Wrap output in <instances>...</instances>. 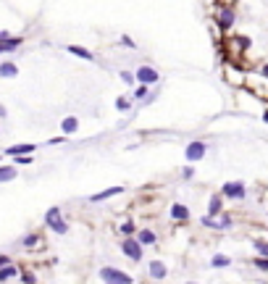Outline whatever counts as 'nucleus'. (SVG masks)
Wrapping results in <instances>:
<instances>
[{
	"instance_id": "obj_1",
	"label": "nucleus",
	"mask_w": 268,
	"mask_h": 284,
	"mask_svg": "<svg viewBox=\"0 0 268 284\" xmlns=\"http://www.w3.org/2000/svg\"><path fill=\"white\" fill-rule=\"evenodd\" d=\"M45 224L50 226L55 234H66V232H69V224L61 218V208H58V205H53V208H47V213H45Z\"/></svg>"
},
{
	"instance_id": "obj_2",
	"label": "nucleus",
	"mask_w": 268,
	"mask_h": 284,
	"mask_svg": "<svg viewBox=\"0 0 268 284\" xmlns=\"http://www.w3.org/2000/svg\"><path fill=\"white\" fill-rule=\"evenodd\" d=\"M205 153H208V145H205L202 139H195V142H189L187 150H184V158H187V163H197L205 158Z\"/></svg>"
},
{
	"instance_id": "obj_3",
	"label": "nucleus",
	"mask_w": 268,
	"mask_h": 284,
	"mask_svg": "<svg viewBox=\"0 0 268 284\" xmlns=\"http://www.w3.org/2000/svg\"><path fill=\"white\" fill-rule=\"evenodd\" d=\"M100 279L105 281V284H132V276L129 274H124V271H118V268H100Z\"/></svg>"
},
{
	"instance_id": "obj_4",
	"label": "nucleus",
	"mask_w": 268,
	"mask_h": 284,
	"mask_svg": "<svg viewBox=\"0 0 268 284\" xmlns=\"http://www.w3.org/2000/svg\"><path fill=\"white\" fill-rule=\"evenodd\" d=\"M221 195L229 197V200H245L247 197V187L242 182H226L221 187Z\"/></svg>"
},
{
	"instance_id": "obj_5",
	"label": "nucleus",
	"mask_w": 268,
	"mask_h": 284,
	"mask_svg": "<svg viewBox=\"0 0 268 284\" xmlns=\"http://www.w3.org/2000/svg\"><path fill=\"white\" fill-rule=\"evenodd\" d=\"M134 76H137V82H139V84H147V87L155 84L158 79H161V74H158L153 66H139V69L134 71Z\"/></svg>"
},
{
	"instance_id": "obj_6",
	"label": "nucleus",
	"mask_w": 268,
	"mask_h": 284,
	"mask_svg": "<svg viewBox=\"0 0 268 284\" xmlns=\"http://www.w3.org/2000/svg\"><path fill=\"white\" fill-rule=\"evenodd\" d=\"M121 250H124V255H126V258L142 261V245H139L137 240H129V237H126V240L121 242Z\"/></svg>"
},
{
	"instance_id": "obj_7",
	"label": "nucleus",
	"mask_w": 268,
	"mask_h": 284,
	"mask_svg": "<svg viewBox=\"0 0 268 284\" xmlns=\"http://www.w3.org/2000/svg\"><path fill=\"white\" fill-rule=\"evenodd\" d=\"M202 226H211V229H231V216H221L218 221L213 216H202Z\"/></svg>"
},
{
	"instance_id": "obj_8",
	"label": "nucleus",
	"mask_w": 268,
	"mask_h": 284,
	"mask_svg": "<svg viewBox=\"0 0 268 284\" xmlns=\"http://www.w3.org/2000/svg\"><path fill=\"white\" fill-rule=\"evenodd\" d=\"M124 184H116V187H108V189H103V192H95V195H90V203H103V200H108V197H113V195H121L124 192Z\"/></svg>"
},
{
	"instance_id": "obj_9",
	"label": "nucleus",
	"mask_w": 268,
	"mask_h": 284,
	"mask_svg": "<svg viewBox=\"0 0 268 284\" xmlns=\"http://www.w3.org/2000/svg\"><path fill=\"white\" fill-rule=\"evenodd\" d=\"M35 150H37V145H32V142H21V145H11L6 150V155H11V158H16V155H32Z\"/></svg>"
},
{
	"instance_id": "obj_10",
	"label": "nucleus",
	"mask_w": 268,
	"mask_h": 284,
	"mask_svg": "<svg viewBox=\"0 0 268 284\" xmlns=\"http://www.w3.org/2000/svg\"><path fill=\"white\" fill-rule=\"evenodd\" d=\"M0 76H3V79H16V76H19V66L11 63V61H3V63H0Z\"/></svg>"
},
{
	"instance_id": "obj_11",
	"label": "nucleus",
	"mask_w": 268,
	"mask_h": 284,
	"mask_svg": "<svg viewBox=\"0 0 268 284\" xmlns=\"http://www.w3.org/2000/svg\"><path fill=\"white\" fill-rule=\"evenodd\" d=\"M61 129H63V134H76L79 132V119L76 116H66L61 121Z\"/></svg>"
},
{
	"instance_id": "obj_12",
	"label": "nucleus",
	"mask_w": 268,
	"mask_h": 284,
	"mask_svg": "<svg viewBox=\"0 0 268 284\" xmlns=\"http://www.w3.org/2000/svg\"><path fill=\"white\" fill-rule=\"evenodd\" d=\"M21 42H24V37H8L0 42V53H13L16 47H21Z\"/></svg>"
},
{
	"instance_id": "obj_13",
	"label": "nucleus",
	"mask_w": 268,
	"mask_h": 284,
	"mask_svg": "<svg viewBox=\"0 0 268 284\" xmlns=\"http://www.w3.org/2000/svg\"><path fill=\"white\" fill-rule=\"evenodd\" d=\"M171 218H176V221H187L189 218V208L182 203H173L171 205Z\"/></svg>"
},
{
	"instance_id": "obj_14",
	"label": "nucleus",
	"mask_w": 268,
	"mask_h": 284,
	"mask_svg": "<svg viewBox=\"0 0 268 284\" xmlns=\"http://www.w3.org/2000/svg\"><path fill=\"white\" fill-rule=\"evenodd\" d=\"M66 50H69L71 55H79V58H84V61H95L92 50H87V47H79V45H69Z\"/></svg>"
},
{
	"instance_id": "obj_15",
	"label": "nucleus",
	"mask_w": 268,
	"mask_h": 284,
	"mask_svg": "<svg viewBox=\"0 0 268 284\" xmlns=\"http://www.w3.org/2000/svg\"><path fill=\"white\" fill-rule=\"evenodd\" d=\"M166 274H168V268H166L161 261H153V263H150V276H153V279H163Z\"/></svg>"
},
{
	"instance_id": "obj_16",
	"label": "nucleus",
	"mask_w": 268,
	"mask_h": 284,
	"mask_svg": "<svg viewBox=\"0 0 268 284\" xmlns=\"http://www.w3.org/2000/svg\"><path fill=\"white\" fill-rule=\"evenodd\" d=\"M16 179V166H0V184Z\"/></svg>"
},
{
	"instance_id": "obj_17",
	"label": "nucleus",
	"mask_w": 268,
	"mask_h": 284,
	"mask_svg": "<svg viewBox=\"0 0 268 284\" xmlns=\"http://www.w3.org/2000/svg\"><path fill=\"white\" fill-rule=\"evenodd\" d=\"M16 274H19V268H16L13 263H8V266L0 268V281H8V279H13Z\"/></svg>"
},
{
	"instance_id": "obj_18",
	"label": "nucleus",
	"mask_w": 268,
	"mask_h": 284,
	"mask_svg": "<svg viewBox=\"0 0 268 284\" xmlns=\"http://www.w3.org/2000/svg\"><path fill=\"white\" fill-rule=\"evenodd\" d=\"M137 242H139V245H153V242H155V232L142 229V232L137 234Z\"/></svg>"
},
{
	"instance_id": "obj_19",
	"label": "nucleus",
	"mask_w": 268,
	"mask_h": 284,
	"mask_svg": "<svg viewBox=\"0 0 268 284\" xmlns=\"http://www.w3.org/2000/svg\"><path fill=\"white\" fill-rule=\"evenodd\" d=\"M218 213H221V195H213L208 205V216H218Z\"/></svg>"
},
{
	"instance_id": "obj_20",
	"label": "nucleus",
	"mask_w": 268,
	"mask_h": 284,
	"mask_svg": "<svg viewBox=\"0 0 268 284\" xmlns=\"http://www.w3.org/2000/svg\"><path fill=\"white\" fill-rule=\"evenodd\" d=\"M229 263H231L229 255H213V261H211L213 268H224V266H229Z\"/></svg>"
},
{
	"instance_id": "obj_21",
	"label": "nucleus",
	"mask_w": 268,
	"mask_h": 284,
	"mask_svg": "<svg viewBox=\"0 0 268 284\" xmlns=\"http://www.w3.org/2000/svg\"><path fill=\"white\" fill-rule=\"evenodd\" d=\"M147 95H150V92H147V84H139V87L134 90V100H142V103H145Z\"/></svg>"
},
{
	"instance_id": "obj_22",
	"label": "nucleus",
	"mask_w": 268,
	"mask_h": 284,
	"mask_svg": "<svg viewBox=\"0 0 268 284\" xmlns=\"http://www.w3.org/2000/svg\"><path fill=\"white\" fill-rule=\"evenodd\" d=\"M21 245H24V247H35V245H40V234H26L24 240H21Z\"/></svg>"
},
{
	"instance_id": "obj_23",
	"label": "nucleus",
	"mask_w": 268,
	"mask_h": 284,
	"mask_svg": "<svg viewBox=\"0 0 268 284\" xmlns=\"http://www.w3.org/2000/svg\"><path fill=\"white\" fill-rule=\"evenodd\" d=\"M221 24H224L226 29H229V26L234 24V13H231L229 8H226V11H221Z\"/></svg>"
},
{
	"instance_id": "obj_24",
	"label": "nucleus",
	"mask_w": 268,
	"mask_h": 284,
	"mask_svg": "<svg viewBox=\"0 0 268 284\" xmlns=\"http://www.w3.org/2000/svg\"><path fill=\"white\" fill-rule=\"evenodd\" d=\"M129 108H132V100H129V98H118V100H116V110H121V113H126Z\"/></svg>"
},
{
	"instance_id": "obj_25",
	"label": "nucleus",
	"mask_w": 268,
	"mask_h": 284,
	"mask_svg": "<svg viewBox=\"0 0 268 284\" xmlns=\"http://www.w3.org/2000/svg\"><path fill=\"white\" fill-rule=\"evenodd\" d=\"M13 163L16 166H29V163H35V158H32V155H16Z\"/></svg>"
},
{
	"instance_id": "obj_26",
	"label": "nucleus",
	"mask_w": 268,
	"mask_h": 284,
	"mask_svg": "<svg viewBox=\"0 0 268 284\" xmlns=\"http://www.w3.org/2000/svg\"><path fill=\"white\" fill-rule=\"evenodd\" d=\"M255 250L260 258H268V242H255Z\"/></svg>"
},
{
	"instance_id": "obj_27",
	"label": "nucleus",
	"mask_w": 268,
	"mask_h": 284,
	"mask_svg": "<svg viewBox=\"0 0 268 284\" xmlns=\"http://www.w3.org/2000/svg\"><path fill=\"white\" fill-rule=\"evenodd\" d=\"M121 232H124L126 237L134 234V224H132V221H124V224H121Z\"/></svg>"
},
{
	"instance_id": "obj_28",
	"label": "nucleus",
	"mask_w": 268,
	"mask_h": 284,
	"mask_svg": "<svg viewBox=\"0 0 268 284\" xmlns=\"http://www.w3.org/2000/svg\"><path fill=\"white\" fill-rule=\"evenodd\" d=\"M121 79H124V82H126V84H132V82H137V76H134L132 71H121Z\"/></svg>"
},
{
	"instance_id": "obj_29",
	"label": "nucleus",
	"mask_w": 268,
	"mask_h": 284,
	"mask_svg": "<svg viewBox=\"0 0 268 284\" xmlns=\"http://www.w3.org/2000/svg\"><path fill=\"white\" fill-rule=\"evenodd\" d=\"M21 281H24V284H35V274H29V271H21Z\"/></svg>"
},
{
	"instance_id": "obj_30",
	"label": "nucleus",
	"mask_w": 268,
	"mask_h": 284,
	"mask_svg": "<svg viewBox=\"0 0 268 284\" xmlns=\"http://www.w3.org/2000/svg\"><path fill=\"white\" fill-rule=\"evenodd\" d=\"M255 266L260 268V271H268V258H258V261H255Z\"/></svg>"
},
{
	"instance_id": "obj_31",
	"label": "nucleus",
	"mask_w": 268,
	"mask_h": 284,
	"mask_svg": "<svg viewBox=\"0 0 268 284\" xmlns=\"http://www.w3.org/2000/svg\"><path fill=\"white\" fill-rule=\"evenodd\" d=\"M61 142H66V137H53V139H47V145H61Z\"/></svg>"
},
{
	"instance_id": "obj_32",
	"label": "nucleus",
	"mask_w": 268,
	"mask_h": 284,
	"mask_svg": "<svg viewBox=\"0 0 268 284\" xmlns=\"http://www.w3.org/2000/svg\"><path fill=\"white\" fill-rule=\"evenodd\" d=\"M121 42H124L126 47H134V40H132V37H121Z\"/></svg>"
},
{
	"instance_id": "obj_33",
	"label": "nucleus",
	"mask_w": 268,
	"mask_h": 284,
	"mask_svg": "<svg viewBox=\"0 0 268 284\" xmlns=\"http://www.w3.org/2000/svg\"><path fill=\"white\" fill-rule=\"evenodd\" d=\"M8 263H11V258H8V255H0V268L8 266Z\"/></svg>"
},
{
	"instance_id": "obj_34",
	"label": "nucleus",
	"mask_w": 268,
	"mask_h": 284,
	"mask_svg": "<svg viewBox=\"0 0 268 284\" xmlns=\"http://www.w3.org/2000/svg\"><path fill=\"white\" fill-rule=\"evenodd\" d=\"M8 116V110H6V105H0V119H6Z\"/></svg>"
},
{
	"instance_id": "obj_35",
	"label": "nucleus",
	"mask_w": 268,
	"mask_h": 284,
	"mask_svg": "<svg viewBox=\"0 0 268 284\" xmlns=\"http://www.w3.org/2000/svg\"><path fill=\"white\" fill-rule=\"evenodd\" d=\"M11 35H8V32H3V29H0V42H3V40H8Z\"/></svg>"
},
{
	"instance_id": "obj_36",
	"label": "nucleus",
	"mask_w": 268,
	"mask_h": 284,
	"mask_svg": "<svg viewBox=\"0 0 268 284\" xmlns=\"http://www.w3.org/2000/svg\"><path fill=\"white\" fill-rule=\"evenodd\" d=\"M260 74H263V76L268 79V63H265V66H260Z\"/></svg>"
},
{
	"instance_id": "obj_37",
	"label": "nucleus",
	"mask_w": 268,
	"mask_h": 284,
	"mask_svg": "<svg viewBox=\"0 0 268 284\" xmlns=\"http://www.w3.org/2000/svg\"><path fill=\"white\" fill-rule=\"evenodd\" d=\"M263 121H268V110H265V113H263Z\"/></svg>"
},
{
	"instance_id": "obj_38",
	"label": "nucleus",
	"mask_w": 268,
	"mask_h": 284,
	"mask_svg": "<svg viewBox=\"0 0 268 284\" xmlns=\"http://www.w3.org/2000/svg\"><path fill=\"white\" fill-rule=\"evenodd\" d=\"M187 284H197V281H187Z\"/></svg>"
}]
</instances>
